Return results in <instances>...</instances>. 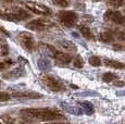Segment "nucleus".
<instances>
[{
    "instance_id": "nucleus-1",
    "label": "nucleus",
    "mask_w": 125,
    "mask_h": 124,
    "mask_svg": "<svg viewBox=\"0 0 125 124\" xmlns=\"http://www.w3.org/2000/svg\"><path fill=\"white\" fill-rule=\"evenodd\" d=\"M20 114L28 120L34 119L42 122H50L64 119L63 113L54 108H26L22 109Z\"/></svg>"
},
{
    "instance_id": "nucleus-2",
    "label": "nucleus",
    "mask_w": 125,
    "mask_h": 124,
    "mask_svg": "<svg viewBox=\"0 0 125 124\" xmlns=\"http://www.w3.org/2000/svg\"><path fill=\"white\" fill-rule=\"evenodd\" d=\"M31 18V14L22 8H9V9H0V19L9 21V22L18 23L20 21L27 20Z\"/></svg>"
},
{
    "instance_id": "nucleus-3",
    "label": "nucleus",
    "mask_w": 125,
    "mask_h": 124,
    "mask_svg": "<svg viewBox=\"0 0 125 124\" xmlns=\"http://www.w3.org/2000/svg\"><path fill=\"white\" fill-rule=\"evenodd\" d=\"M40 80L48 89H50L53 93H62L66 89L64 83L60 78L56 77L52 74H42Z\"/></svg>"
},
{
    "instance_id": "nucleus-4",
    "label": "nucleus",
    "mask_w": 125,
    "mask_h": 124,
    "mask_svg": "<svg viewBox=\"0 0 125 124\" xmlns=\"http://www.w3.org/2000/svg\"><path fill=\"white\" fill-rule=\"evenodd\" d=\"M18 40L20 45L23 47L26 51L33 52L37 49V45H36L35 38L31 33L28 32H21L18 34Z\"/></svg>"
},
{
    "instance_id": "nucleus-5",
    "label": "nucleus",
    "mask_w": 125,
    "mask_h": 124,
    "mask_svg": "<svg viewBox=\"0 0 125 124\" xmlns=\"http://www.w3.org/2000/svg\"><path fill=\"white\" fill-rule=\"evenodd\" d=\"M58 20L65 27H73L78 21V14L74 11H60L58 12Z\"/></svg>"
},
{
    "instance_id": "nucleus-6",
    "label": "nucleus",
    "mask_w": 125,
    "mask_h": 124,
    "mask_svg": "<svg viewBox=\"0 0 125 124\" xmlns=\"http://www.w3.org/2000/svg\"><path fill=\"white\" fill-rule=\"evenodd\" d=\"M54 24L49 20L46 19H36L32 20L26 24V28L30 31H35V32H44L46 30H49L50 27H53Z\"/></svg>"
},
{
    "instance_id": "nucleus-7",
    "label": "nucleus",
    "mask_w": 125,
    "mask_h": 124,
    "mask_svg": "<svg viewBox=\"0 0 125 124\" xmlns=\"http://www.w3.org/2000/svg\"><path fill=\"white\" fill-rule=\"evenodd\" d=\"M25 7L30 11H32L33 13L38 14V15H44V16L51 15V10H50L47 6H45V4H42V3L28 1V2H25Z\"/></svg>"
},
{
    "instance_id": "nucleus-8",
    "label": "nucleus",
    "mask_w": 125,
    "mask_h": 124,
    "mask_svg": "<svg viewBox=\"0 0 125 124\" xmlns=\"http://www.w3.org/2000/svg\"><path fill=\"white\" fill-rule=\"evenodd\" d=\"M46 47H47V49L51 52L53 59L58 62V63H60V64H69L70 62L72 61V56L71 54L65 53V52H62V51H59V50L56 49L54 47L49 46V45H46Z\"/></svg>"
},
{
    "instance_id": "nucleus-9",
    "label": "nucleus",
    "mask_w": 125,
    "mask_h": 124,
    "mask_svg": "<svg viewBox=\"0 0 125 124\" xmlns=\"http://www.w3.org/2000/svg\"><path fill=\"white\" fill-rule=\"evenodd\" d=\"M104 20L109 22H113L115 24L125 26V15L123 13L115 10H108L104 13Z\"/></svg>"
},
{
    "instance_id": "nucleus-10",
    "label": "nucleus",
    "mask_w": 125,
    "mask_h": 124,
    "mask_svg": "<svg viewBox=\"0 0 125 124\" xmlns=\"http://www.w3.org/2000/svg\"><path fill=\"white\" fill-rule=\"evenodd\" d=\"M11 97L26 98V99H38V98H42V95L38 94L36 92H32V90H24V92H13L11 94Z\"/></svg>"
},
{
    "instance_id": "nucleus-11",
    "label": "nucleus",
    "mask_w": 125,
    "mask_h": 124,
    "mask_svg": "<svg viewBox=\"0 0 125 124\" xmlns=\"http://www.w3.org/2000/svg\"><path fill=\"white\" fill-rule=\"evenodd\" d=\"M1 119L7 124H31V121L24 116L18 118V116H13L10 114H3V115H1Z\"/></svg>"
},
{
    "instance_id": "nucleus-12",
    "label": "nucleus",
    "mask_w": 125,
    "mask_h": 124,
    "mask_svg": "<svg viewBox=\"0 0 125 124\" xmlns=\"http://www.w3.org/2000/svg\"><path fill=\"white\" fill-rule=\"evenodd\" d=\"M103 63L108 68H112V69H115V70H125V64L120 61H115V60H111V59L105 58L103 60Z\"/></svg>"
},
{
    "instance_id": "nucleus-13",
    "label": "nucleus",
    "mask_w": 125,
    "mask_h": 124,
    "mask_svg": "<svg viewBox=\"0 0 125 124\" xmlns=\"http://www.w3.org/2000/svg\"><path fill=\"white\" fill-rule=\"evenodd\" d=\"M99 40L104 44H112V42L115 40V36L113 34V32L111 31H105V32H102L99 36Z\"/></svg>"
},
{
    "instance_id": "nucleus-14",
    "label": "nucleus",
    "mask_w": 125,
    "mask_h": 124,
    "mask_svg": "<svg viewBox=\"0 0 125 124\" xmlns=\"http://www.w3.org/2000/svg\"><path fill=\"white\" fill-rule=\"evenodd\" d=\"M80 32L82 34V36H83L85 39L87 40H95V36H94L93 32H91V30L88 26H80Z\"/></svg>"
},
{
    "instance_id": "nucleus-15",
    "label": "nucleus",
    "mask_w": 125,
    "mask_h": 124,
    "mask_svg": "<svg viewBox=\"0 0 125 124\" xmlns=\"http://www.w3.org/2000/svg\"><path fill=\"white\" fill-rule=\"evenodd\" d=\"M117 78V75L114 74V73H111V72H107L102 75V81L104 83H111L112 81L116 80Z\"/></svg>"
},
{
    "instance_id": "nucleus-16",
    "label": "nucleus",
    "mask_w": 125,
    "mask_h": 124,
    "mask_svg": "<svg viewBox=\"0 0 125 124\" xmlns=\"http://www.w3.org/2000/svg\"><path fill=\"white\" fill-rule=\"evenodd\" d=\"M52 3L60 8H68L71 4V0H52Z\"/></svg>"
},
{
    "instance_id": "nucleus-17",
    "label": "nucleus",
    "mask_w": 125,
    "mask_h": 124,
    "mask_svg": "<svg viewBox=\"0 0 125 124\" xmlns=\"http://www.w3.org/2000/svg\"><path fill=\"white\" fill-rule=\"evenodd\" d=\"M12 64H13V61L11 59H4V60L0 61V71L7 70V69L10 68Z\"/></svg>"
},
{
    "instance_id": "nucleus-18",
    "label": "nucleus",
    "mask_w": 125,
    "mask_h": 124,
    "mask_svg": "<svg viewBox=\"0 0 125 124\" xmlns=\"http://www.w3.org/2000/svg\"><path fill=\"white\" fill-rule=\"evenodd\" d=\"M89 64L95 68H98V66L101 65V59L98 56H91L89 58Z\"/></svg>"
},
{
    "instance_id": "nucleus-19",
    "label": "nucleus",
    "mask_w": 125,
    "mask_h": 124,
    "mask_svg": "<svg viewBox=\"0 0 125 124\" xmlns=\"http://www.w3.org/2000/svg\"><path fill=\"white\" fill-rule=\"evenodd\" d=\"M73 65L75 66V68H77V69H81V68H83V66H84V59L82 58L80 54H77V56L74 58Z\"/></svg>"
},
{
    "instance_id": "nucleus-20",
    "label": "nucleus",
    "mask_w": 125,
    "mask_h": 124,
    "mask_svg": "<svg viewBox=\"0 0 125 124\" xmlns=\"http://www.w3.org/2000/svg\"><path fill=\"white\" fill-rule=\"evenodd\" d=\"M108 4L113 8H120L124 4V0H108Z\"/></svg>"
},
{
    "instance_id": "nucleus-21",
    "label": "nucleus",
    "mask_w": 125,
    "mask_h": 124,
    "mask_svg": "<svg viewBox=\"0 0 125 124\" xmlns=\"http://www.w3.org/2000/svg\"><path fill=\"white\" fill-rule=\"evenodd\" d=\"M11 99V94L6 92H0V101L4 102V101H9Z\"/></svg>"
},
{
    "instance_id": "nucleus-22",
    "label": "nucleus",
    "mask_w": 125,
    "mask_h": 124,
    "mask_svg": "<svg viewBox=\"0 0 125 124\" xmlns=\"http://www.w3.org/2000/svg\"><path fill=\"white\" fill-rule=\"evenodd\" d=\"M9 54V46L7 45V42L1 44V56L2 57H7Z\"/></svg>"
},
{
    "instance_id": "nucleus-23",
    "label": "nucleus",
    "mask_w": 125,
    "mask_h": 124,
    "mask_svg": "<svg viewBox=\"0 0 125 124\" xmlns=\"http://www.w3.org/2000/svg\"><path fill=\"white\" fill-rule=\"evenodd\" d=\"M115 38H119L121 40H124L125 41V31H122V32H113Z\"/></svg>"
},
{
    "instance_id": "nucleus-24",
    "label": "nucleus",
    "mask_w": 125,
    "mask_h": 124,
    "mask_svg": "<svg viewBox=\"0 0 125 124\" xmlns=\"http://www.w3.org/2000/svg\"><path fill=\"white\" fill-rule=\"evenodd\" d=\"M112 48L115 51H125V46L123 45H117V44H114L113 46H112Z\"/></svg>"
},
{
    "instance_id": "nucleus-25",
    "label": "nucleus",
    "mask_w": 125,
    "mask_h": 124,
    "mask_svg": "<svg viewBox=\"0 0 125 124\" xmlns=\"http://www.w3.org/2000/svg\"><path fill=\"white\" fill-rule=\"evenodd\" d=\"M124 85H125V83H124V82H122V81H116V82H115V86L123 87Z\"/></svg>"
},
{
    "instance_id": "nucleus-26",
    "label": "nucleus",
    "mask_w": 125,
    "mask_h": 124,
    "mask_svg": "<svg viewBox=\"0 0 125 124\" xmlns=\"http://www.w3.org/2000/svg\"><path fill=\"white\" fill-rule=\"evenodd\" d=\"M0 32H1V33H3V34H6V35H7V36H9V33H8V32H7V31H6V30H4V28H3V27H1V26H0Z\"/></svg>"
},
{
    "instance_id": "nucleus-27",
    "label": "nucleus",
    "mask_w": 125,
    "mask_h": 124,
    "mask_svg": "<svg viewBox=\"0 0 125 124\" xmlns=\"http://www.w3.org/2000/svg\"><path fill=\"white\" fill-rule=\"evenodd\" d=\"M1 1H6V2H12L13 0H1Z\"/></svg>"
},
{
    "instance_id": "nucleus-28",
    "label": "nucleus",
    "mask_w": 125,
    "mask_h": 124,
    "mask_svg": "<svg viewBox=\"0 0 125 124\" xmlns=\"http://www.w3.org/2000/svg\"><path fill=\"white\" fill-rule=\"evenodd\" d=\"M53 124H69V123H53Z\"/></svg>"
},
{
    "instance_id": "nucleus-29",
    "label": "nucleus",
    "mask_w": 125,
    "mask_h": 124,
    "mask_svg": "<svg viewBox=\"0 0 125 124\" xmlns=\"http://www.w3.org/2000/svg\"><path fill=\"white\" fill-rule=\"evenodd\" d=\"M2 86V82H1V81H0V87H1Z\"/></svg>"
},
{
    "instance_id": "nucleus-30",
    "label": "nucleus",
    "mask_w": 125,
    "mask_h": 124,
    "mask_svg": "<svg viewBox=\"0 0 125 124\" xmlns=\"http://www.w3.org/2000/svg\"><path fill=\"white\" fill-rule=\"evenodd\" d=\"M0 124H3V123H1V122H0Z\"/></svg>"
}]
</instances>
